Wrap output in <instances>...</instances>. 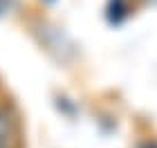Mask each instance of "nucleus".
<instances>
[{
  "label": "nucleus",
  "instance_id": "1",
  "mask_svg": "<svg viewBox=\"0 0 157 148\" xmlns=\"http://www.w3.org/2000/svg\"><path fill=\"white\" fill-rule=\"evenodd\" d=\"M2 9H5V0H0V13H2Z\"/></svg>",
  "mask_w": 157,
  "mask_h": 148
}]
</instances>
